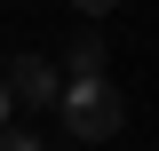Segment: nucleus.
Returning <instances> with one entry per match:
<instances>
[{
  "instance_id": "f257e3e1",
  "label": "nucleus",
  "mask_w": 159,
  "mask_h": 151,
  "mask_svg": "<svg viewBox=\"0 0 159 151\" xmlns=\"http://www.w3.org/2000/svg\"><path fill=\"white\" fill-rule=\"evenodd\" d=\"M56 112H64V135H72V143H111L119 119H127V95L103 72H72L64 95H56Z\"/></svg>"
},
{
  "instance_id": "f03ea898",
  "label": "nucleus",
  "mask_w": 159,
  "mask_h": 151,
  "mask_svg": "<svg viewBox=\"0 0 159 151\" xmlns=\"http://www.w3.org/2000/svg\"><path fill=\"white\" fill-rule=\"evenodd\" d=\"M8 88H16L24 112H48V103L64 95V72H56L48 56H16V64H8Z\"/></svg>"
},
{
  "instance_id": "7ed1b4c3",
  "label": "nucleus",
  "mask_w": 159,
  "mask_h": 151,
  "mask_svg": "<svg viewBox=\"0 0 159 151\" xmlns=\"http://www.w3.org/2000/svg\"><path fill=\"white\" fill-rule=\"evenodd\" d=\"M72 72H103V40H96V32L72 40Z\"/></svg>"
},
{
  "instance_id": "20e7f679",
  "label": "nucleus",
  "mask_w": 159,
  "mask_h": 151,
  "mask_svg": "<svg viewBox=\"0 0 159 151\" xmlns=\"http://www.w3.org/2000/svg\"><path fill=\"white\" fill-rule=\"evenodd\" d=\"M0 151H40V135H24L16 119H8V127H0Z\"/></svg>"
},
{
  "instance_id": "39448f33",
  "label": "nucleus",
  "mask_w": 159,
  "mask_h": 151,
  "mask_svg": "<svg viewBox=\"0 0 159 151\" xmlns=\"http://www.w3.org/2000/svg\"><path fill=\"white\" fill-rule=\"evenodd\" d=\"M16 119V88H8V72H0V127Z\"/></svg>"
},
{
  "instance_id": "423d86ee",
  "label": "nucleus",
  "mask_w": 159,
  "mask_h": 151,
  "mask_svg": "<svg viewBox=\"0 0 159 151\" xmlns=\"http://www.w3.org/2000/svg\"><path fill=\"white\" fill-rule=\"evenodd\" d=\"M72 8H80V16H103V8H111V0H72Z\"/></svg>"
}]
</instances>
